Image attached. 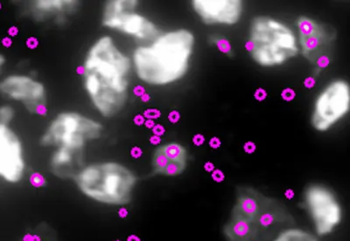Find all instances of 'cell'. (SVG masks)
Masks as SVG:
<instances>
[{
  "label": "cell",
  "mask_w": 350,
  "mask_h": 241,
  "mask_svg": "<svg viewBox=\"0 0 350 241\" xmlns=\"http://www.w3.org/2000/svg\"><path fill=\"white\" fill-rule=\"evenodd\" d=\"M99 122L74 112H62L51 121L40 142L48 148L85 149L87 143L98 139L103 133Z\"/></svg>",
  "instance_id": "cell-5"
},
{
  "label": "cell",
  "mask_w": 350,
  "mask_h": 241,
  "mask_svg": "<svg viewBox=\"0 0 350 241\" xmlns=\"http://www.w3.org/2000/svg\"><path fill=\"white\" fill-rule=\"evenodd\" d=\"M226 241H255L256 230L253 222L229 218L223 227Z\"/></svg>",
  "instance_id": "cell-18"
},
{
  "label": "cell",
  "mask_w": 350,
  "mask_h": 241,
  "mask_svg": "<svg viewBox=\"0 0 350 241\" xmlns=\"http://www.w3.org/2000/svg\"><path fill=\"white\" fill-rule=\"evenodd\" d=\"M304 207L311 216L317 233L328 236L342 221V212L336 195L321 184H310L306 188Z\"/></svg>",
  "instance_id": "cell-8"
},
{
  "label": "cell",
  "mask_w": 350,
  "mask_h": 241,
  "mask_svg": "<svg viewBox=\"0 0 350 241\" xmlns=\"http://www.w3.org/2000/svg\"><path fill=\"white\" fill-rule=\"evenodd\" d=\"M215 43L218 47V49L223 53H230L231 50V46L229 42L225 39H217L215 40Z\"/></svg>",
  "instance_id": "cell-21"
},
{
  "label": "cell",
  "mask_w": 350,
  "mask_h": 241,
  "mask_svg": "<svg viewBox=\"0 0 350 241\" xmlns=\"http://www.w3.org/2000/svg\"><path fill=\"white\" fill-rule=\"evenodd\" d=\"M273 241H318V240L308 231L298 229V228H289L280 233Z\"/></svg>",
  "instance_id": "cell-19"
},
{
  "label": "cell",
  "mask_w": 350,
  "mask_h": 241,
  "mask_svg": "<svg viewBox=\"0 0 350 241\" xmlns=\"http://www.w3.org/2000/svg\"><path fill=\"white\" fill-rule=\"evenodd\" d=\"M187 159L185 147L175 142L164 144L152 153V170L154 173L165 177H177L185 171Z\"/></svg>",
  "instance_id": "cell-15"
},
{
  "label": "cell",
  "mask_w": 350,
  "mask_h": 241,
  "mask_svg": "<svg viewBox=\"0 0 350 241\" xmlns=\"http://www.w3.org/2000/svg\"><path fill=\"white\" fill-rule=\"evenodd\" d=\"M74 181L87 199L114 207L129 205L137 186L134 172L117 162H96L85 166Z\"/></svg>",
  "instance_id": "cell-3"
},
{
  "label": "cell",
  "mask_w": 350,
  "mask_h": 241,
  "mask_svg": "<svg viewBox=\"0 0 350 241\" xmlns=\"http://www.w3.org/2000/svg\"><path fill=\"white\" fill-rule=\"evenodd\" d=\"M15 116L14 109L10 105L0 106V124L9 126Z\"/></svg>",
  "instance_id": "cell-20"
},
{
  "label": "cell",
  "mask_w": 350,
  "mask_h": 241,
  "mask_svg": "<svg viewBox=\"0 0 350 241\" xmlns=\"http://www.w3.org/2000/svg\"><path fill=\"white\" fill-rule=\"evenodd\" d=\"M267 97V93L265 90L258 89L257 92L255 93V98L258 100V101H262Z\"/></svg>",
  "instance_id": "cell-25"
},
{
  "label": "cell",
  "mask_w": 350,
  "mask_h": 241,
  "mask_svg": "<svg viewBox=\"0 0 350 241\" xmlns=\"http://www.w3.org/2000/svg\"><path fill=\"white\" fill-rule=\"evenodd\" d=\"M212 178H213L214 181H217V183H221L225 179V175L223 173V171L220 170H215L212 173Z\"/></svg>",
  "instance_id": "cell-23"
},
{
  "label": "cell",
  "mask_w": 350,
  "mask_h": 241,
  "mask_svg": "<svg viewBox=\"0 0 350 241\" xmlns=\"http://www.w3.org/2000/svg\"><path fill=\"white\" fill-rule=\"evenodd\" d=\"M204 168L206 171L211 172L214 170L215 166L212 162H207V164L204 165Z\"/></svg>",
  "instance_id": "cell-29"
},
{
  "label": "cell",
  "mask_w": 350,
  "mask_h": 241,
  "mask_svg": "<svg viewBox=\"0 0 350 241\" xmlns=\"http://www.w3.org/2000/svg\"><path fill=\"white\" fill-rule=\"evenodd\" d=\"M243 149H245V151L246 153H252L255 152L256 145L254 143L249 142L245 143V147H243Z\"/></svg>",
  "instance_id": "cell-26"
},
{
  "label": "cell",
  "mask_w": 350,
  "mask_h": 241,
  "mask_svg": "<svg viewBox=\"0 0 350 241\" xmlns=\"http://www.w3.org/2000/svg\"><path fill=\"white\" fill-rule=\"evenodd\" d=\"M297 26L303 56L312 65L327 67L337 39L336 28L306 16L299 17Z\"/></svg>",
  "instance_id": "cell-7"
},
{
  "label": "cell",
  "mask_w": 350,
  "mask_h": 241,
  "mask_svg": "<svg viewBox=\"0 0 350 241\" xmlns=\"http://www.w3.org/2000/svg\"><path fill=\"white\" fill-rule=\"evenodd\" d=\"M246 49L253 61L265 68L283 65L299 54L292 29L269 16L253 18Z\"/></svg>",
  "instance_id": "cell-4"
},
{
  "label": "cell",
  "mask_w": 350,
  "mask_h": 241,
  "mask_svg": "<svg viewBox=\"0 0 350 241\" xmlns=\"http://www.w3.org/2000/svg\"><path fill=\"white\" fill-rule=\"evenodd\" d=\"M253 224L256 230L255 241H271L283 231L293 227L296 222L282 202L267 196Z\"/></svg>",
  "instance_id": "cell-12"
},
{
  "label": "cell",
  "mask_w": 350,
  "mask_h": 241,
  "mask_svg": "<svg viewBox=\"0 0 350 241\" xmlns=\"http://www.w3.org/2000/svg\"><path fill=\"white\" fill-rule=\"evenodd\" d=\"M350 104L349 84L336 80L325 88L318 97L311 123L315 130L326 131L348 114Z\"/></svg>",
  "instance_id": "cell-9"
},
{
  "label": "cell",
  "mask_w": 350,
  "mask_h": 241,
  "mask_svg": "<svg viewBox=\"0 0 350 241\" xmlns=\"http://www.w3.org/2000/svg\"><path fill=\"white\" fill-rule=\"evenodd\" d=\"M193 46L195 36L189 30L161 34L154 42L134 51L133 65L137 77L153 86L177 82L189 71Z\"/></svg>",
  "instance_id": "cell-2"
},
{
  "label": "cell",
  "mask_w": 350,
  "mask_h": 241,
  "mask_svg": "<svg viewBox=\"0 0 350 241\" xmlns=\"http://www.w3.org/2000/svg\"><path fill=\"white\" fill-rule=\"evenodd\" d=\"M193 142L196 146H202L205 142V138L202 136V134H196V136L193 137Z\"/></svg>",
  "instance_id": "cell-24"
},
{
  "label": "cell",
  "mask_w": 350,
  "mask_h": 241,
  "mask_svg": "<svg viewBox=\"0 0 350 241\" xmlns=\"http://www.w3.org/2000/svg\"><path fill=\"white\" fill-rule=\"evenodd\" d=\"M130 58L109 36L90 47L82 67L84 87L94 107L106 118L126 107L130 90Z\"/></svg>",
  "instance_id": "cell-1"
},
{
  "label": "cell",
  "mask_w": 350,
  "mask_h": 241,
  "mask_svg": "<svg viewBox=\"0 0 350 241\" xmlns=\"http://www.w3.org/2000/svg\"><path fill=\"white\" fill-rule=\"evenodd\" d=\"M137 3L135 0L108 1L103 11V25L149 44L162 33L148 18L136 12Z\"/></svg>",
  "instance_id": "cell-6"
},
{
  "label": "cell",
  "mask_w": 350,
  "mask_h": 241,
  "mask_svg": "<svg viewBox=\"0 0 350 241\" xmlns=\"http://www.w3.org/2000/svg\"><path fill=\"white\" fill-rule=\"evenodd\" d=\"M209 146L211 147L212 149H218L220 148L221 142L220 140L217 137L212 138L211 142H209Z\"/></svg>",
  "instance_id": "cell-27"
},
{
  "label": "cell",
  "mask_w": 350,
  "mask_h": 241,
  "mask_svg": "<svg viewBox=\"0 0 350 241\" xmlns=\"http://www.w3.org/2000/svg\"><path fill=\"white\" fill-rule=\"evenodd\" d=\"M23 144L9 126L0 124V180L18 183L26 175Z\"/></svg>",
  "instance_id": "cell-11"
},
{
  "label": "cell",
  "mask_w": 350,
  "mask_h": 241,
  "mask_svg": "<svg viewBox=\"0 0 350 241\" xmlns=\"http://www.w3.org/2000/svg\"><path fill=\"white\" fill-rule=\"evenodd\" d=\"M5 64V56L2 54H0V71H1V68L4 67V65Z\"/></svg>",
  "instance_id": "cell-30"
},
{
  "label": "cell",
  "mask_w": 350,
  "mask_h": 241,
  "mask_svg": "<svg viewBox=\"0 0 350 241\" xmlns=\"http://www.w3.org/2000/svg\"><path fill=\"white\" fill-rule=\"evenodd\" d=\"M282 98L286 100V101H292L293 99L295 98V92L292 89H286L282 92Z\"/></svg>",
  "instance_id": "cell-22"
},
{
  "label": "cell",
  "mask_w": 350,
  "mask_h": 241,
  "mask_svg": "<svg viewBox=\"0 0 350 241\" xmlns=\"http://www.w3.org/2000/svg\"><path fill=\"white\" fill-rule=\"evenodd\" d=\"M192 5L206 25H235L243 14L240 0H193Z\"/></svg>",
  "instance_id": "cell-13"
},
{
  "label": "cell",
  "mask_w": 350,
  "mask_h": 241,
  "mask_svg": "<svg viewBox=\"0 0 350 241\" xmlns=\"http://www.w3.org/2000/svg\"><path fill=\"white\" fill-rule=\"evenodd\" d=\"M314 84H315V80L314 79V78H312V77L306 78V79L305 81V86L306 88H312L314 86Z\"/></svg>",
  "instance_id": "cell-28"
},
{
  "label": "cell",
  "mask_w": 350,
  "mask_h": 241,
  "mask_svg": "<svg viewBox=\"0 0 350 241\" xmlns=\"http://www.w3.org/2000/svg\"><path fill=\"white\" fill-rule=\"evenodd\" d=\"M265 195L252 186H239L230 218L254 222L264 203Z\"/></svg>",
  "instance_id": "cell-17"
},
{
  "label": "cell",
  "mask_w": 350,
  "mask_h": 241,
  "mask_svg": "<svg viewBox=\"0 0 350 241\" xmlns=\"http://www.w3.org/2000/svg\"><path fill=\"white\" fill-rule=\"evenodd\" d=\"M50 170L52 174L62 180H75L85 167L84 149H55L50 158Z\"/></svg>",
  "instance_id": "cell-16"
},
{
  "label": "cell",
  "mask_w": 350,
  "mask_h": 241,
  "mask_svg": "<svg viewBox=\"0 0 350 241\" xmlns=\"http://www.w3.org/2000/svg\"><path fill=\"white\" fill-rule=\"evenodd\" d=\"M80 2L75 0H36L27 5L28 16L39 22L62 24L76 14Z\"/></svg>",
  "instance_id": "cell-14"
},
{
  "label": "cell",
  "mask_w": 350,
  "mask_h": 241,
  "mask_svg": "<svg viewBox=\"0 0 350 241\" xmlns=\"http://www.w3.org/2000/svg\"><path fill=\"white\" fill-rule=\"evenodd\" d=\"M0 94L5 98L21 103L28 112L45 114L46 90L34 78L25 75H10L0 81Z\"/></svg>",
  "instance_id": "cell-10"
}]
</instances>
